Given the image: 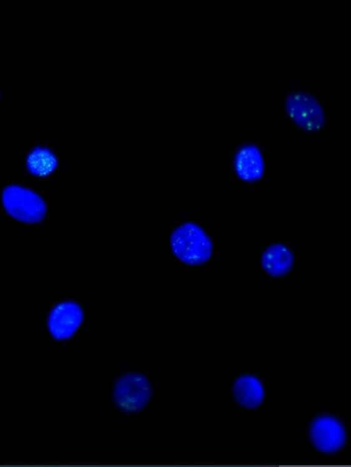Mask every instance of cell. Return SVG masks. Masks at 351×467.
Here are the masks:
<instances>
[{"label":"cell","instance_id":"obj_1","mask_svg":"<svg viewBox=\"0 0 351 467\" xmlns=\"http://www.w3.org/2000/svg\"><path fill=\"white\" fill-rule=\"evenodd\" d=\"M48 197L45 191L23 182L10 180L0 186V207L11 219L37 226L47 217Z\"/></svg>","mask_w":351,"mask_h":467},{"label":"cell","instance_id":"obj_2","mask_svg":"<svg viewBox=\"0 0 351 467\" xmlns=\"http://www.w3.org/2000/svg\"><path fill=\"white\" fill-rule=\"evenodd\" d=\"M170 246L174 255L183 263L199 265L208 261L214 252L212 238L201 226L184 223L174 230Z\"/></svg>","mask_w":351,"mask_h":467},{"label":"cell","instance_id":"obj_3","mask_svg":"<svg viewBox=\"0 0 351 467\" xmlns=\"http://www.w3.org/2000/svg\"><path fill=\"white\" fill-rule=\"evenodd\" d=\"M287 117L306 132H317L326 123L324 106L314 95L305 91H293L286 94L284 102Z\"/></svg>","mask_w":351,"mask_h":467},{"label":"cell","instance_id":"obj_4","mask_svg":"<svg viewBox=\"0 0 351 467\" xmlns=\"http://www.w3.org/2000/svg\"><path fill=\"white\" fill-rule=\"evenodd\" d=\"M113 395L116 404L121 409L136 412L149 402L152 396V387L143 375L126 373L115 382Z\"/></svg>","mask_w":351,"mask_h":467},{"label":"cell","instance_id":"obj_5","mask_svg":"<svg viewBox=\"0 0 351 467\" xmlns=\"http://www.w3.org/2000/svg\"><path fill=\"white\" fill-rule=\"evenodd\" d=\"M59 158L49 146L36 144L23 154V169L30 178L46 182L53 179L58 169Z\"/></svg>","mask_w":351,"mask_h":467},{"label":"cell","instance_id":"obj_6","mask_svg":"<svg viewBox=\"0 0 351 467\" xmlns=\"http://www.w3.org/2000/svg\"><path fill=\"white\" fill-rule=\"evenodd\" d=\"M83 320L81 307L73 301H63L56 305L47 318V327L54 338L67 339L77 331Z\"/></svg>","mask_w":351,"mask_h":467},{"label":"cell","instance_id":"obj_7","mask_svg":"<svg viewBox=\"0 0 351 467\" xmlns=\"http://www.w3.org/2000/svg\"><path fill=\"white\" fill-rule=\"evenodd\" d=\"M233 166L238 178L244 182H256L261 180L265 163L260 147L252 142L240 145L234 155Z\"/></svg>","mask_w":351,"mask_h":467},{"label":"cell","instance_id":"obj_8","mask_svg":"<svg viewBox=\"0 0 351 467\" xmlns=\"http://www.w3.org/2000/svg\"><path fill=\"white\" fill-rule=\"evenodd\" d=\"M310 437L319 450L327 453H335L344 444L345 430L338 420L323 416L311 424Z\"/></svg>","mask_w":351,"mask_h":467},{"label":"cell","instance_id":"obj_9","mask_svg":"<svg viewBox=\"0 0 351 467\" xmlns=\"http://www.w3.org/2000/svg\"><path fill=\"white\" fill-rule=\"evenodd\" d=\"M294 253L285 243L268 246L263 252L260 270L267 275L279 277L288 272L294 263Z\"/></svg>","mask_w":351,"mask_h":467},{"label":"cell","instance_id":"obj_10","mask_svg":"<svg viewBox=\"0 0 351 467\" xmlns=\"http://www.w3.org/2000/svg\"><path fill=\"white\" fill-rule=\"evenodd\" d=\"M233 393L237 402L247 408L259 406L264 397L262 384L251 376L238 378L233 387Z\"/></svg>","mask_w":351,"mask_h":467}]
</instances>
